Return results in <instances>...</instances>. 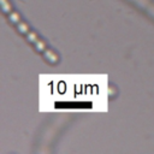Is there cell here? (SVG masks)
Returning a JSON list of instances; mask_svg holds the SVG:
<instances>
[{
    "label": "cell",
    "mask_w": 154,
    "mask_h": 154,
    "mask_svg": "<svg viewBox=\"0 0 154 154\" xmlns=\"http://www.w3.org/2000/svg\"><path fill=\"white\" fill-rule=\"evenodd\" d=\"M8 17H10V20L12 23H19L20 22V17H19V14L17 12H10Z\"/></svg>",
    "instance_id": "cell-4"
},
{
    "label": "cell",
    "mask_w": 154,
    "mask_h": 154,
    "mask_svg": "<svg viewBox=\"0 0 154 154\" xmlns=\"http://www.w3.org/2000/svg\"><path fill=\"white\" fill-rule=\"evenodd\" d=\"M35 43V47H36V49L38 51V52H45V49H46V45H45V42L43 41H41L40 38L36 41V42H34Z\"/></svg>",
    "instance_id": "cell-3"
},
{
    "label": "cell",
    "mask_w": 154,
    "mask_h": 154,
    "mask_svg": "<svg viewBox=\"0 0 154 154\" xmlns=\"http://www.w3.org/2000/svg\"><path fill=\"white\" fill-rule=\"evenodd\" d=\"M28 40H29L30 42H36V41L38 40V37L36 36V34H35V32L29 31V32H28Z\"/></svg>",
    "instance_id": "cell-6"
},
{
    "label": "cell",
    "mask_w": 154,
    "mask_h": 154,
    "mask_svg": "<svg viewBox=\"0 0 154 154\" xmlns=\"http://www.w3.org/2000/svg\"><path fill=\"white\" fill-rule=\"evenodd\" d=\"M18 30H19L22 34H28V32H29V26H28L25 23L19 22V23H18Z\"/></svg>",
    "instance_id": "cell-5"
},
{
    "label": "cell",
    "mask_w": 154,
    "mask_h": 154,
    "mask_svg": "<svg viewBox=\"0 0 154 154\" xmlns=\"http://www.w3.org/2000/svg\"><path fill=\"white\" fill-rule=\"evenodd\" d=\"M1 4V10L4 12H11V4L7 0H0Z\"/></svg>",
    "instance_id": "cell-2"
},
{
    "label": "cell",
    "mask_w": 154,
    "mask_h": 154,
    "mask_svg": "<svg viewBox=\"0 0 154 154\" xmlns=\"http://www.w3.org/2000/svg\"><path fill=\"white\" fill-rule=\"evenodd\" d=\"M43 55H45L46 60L49 61V63H57L58 61V55L53 51H51V49H47L46 48L45 52H43Z\"/></svg>",
    "instance_id": "cell-1"
}]
</instances>
